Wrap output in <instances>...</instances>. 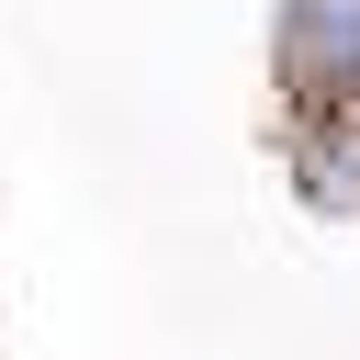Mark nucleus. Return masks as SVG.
<instances>
[{
  "label": "nucleus",
  "instance_id": "f257e3e1",
  "mask_svg": "<svg viewBox=\"0 0 360 360\" xmlns=\"http://www.w3.org/2000/svg\"><path fill=\"white\" fill-rule=\"evenodd\" d=\"M292 56L338 90H360V0H304L292 11Z\"/></svg>",
  "mask_w": 360,
  "mask_h": 360
}]
</instances>
